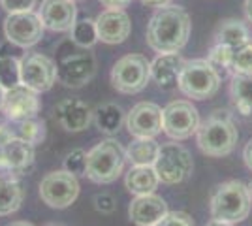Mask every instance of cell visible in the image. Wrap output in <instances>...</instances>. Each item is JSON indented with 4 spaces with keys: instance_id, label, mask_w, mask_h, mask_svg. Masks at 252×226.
Masks as SVG:
<instances>
[{
    "instance_id": "cell-1",
    "label": "cell",
    "mask_w": 252,
    "mask_h": 226,
    "mask_svg": "<svg viewBox=\"0 0 252 226\" xmlns=\"http://www.w3.org/2000/svg\"><path fill=\"white\" fill-rule=\"evenodd\" d=\"M190 15L181 6H162L147 25V45L157 53H179L190 38Z\"/></svg>"
},
{
    "instance_id": "cell-2",
    "label": "cell",
    "mask_w": 252,
    "mask_h": 226,
    "mask_svg": "<svg viewBox=\"0 0 252 226\" xmlns=\"http://www.w3.org/2000/svg\"><path fill=\"white\" fill-rule=\"evenodd\" d=\"M239 132L228 109H215L196 132V143L203 155L220 159L235 149Z\"/></svg>"
},
{
    "instance_id": "cell-3",
    "label": "cell",
    "mask_w": 252,
    "mask_h": 226,
    "mask_svg": "<svg viewBox=\"0 0 252 226\" xmlns=\"http://www.w3.org/2000/svg\"><path fill=\"white\" fill-rule=\"evenodd\" d=\"M126 149L117 140H102L87 153V177L98 185H109L125 172Z\"/></svg>"
},
{
    "instance_id": "cell-4",
    "label": "cell",
    "mask_w": 252,
    "mask_h": 226,
    "mask_svg": "<svg viewBox=\"0 0 252 226\" xmlns=\"http://www.w3.org/2000/svg\"><path fill=\"white\" fill-rule=\"evenodd\" d=\"M211 217L224 223H241L251 213L252 200L249 194V187L239 181L231 179L219 185L211 196Z\"/></svg>"
},
{
    "instance_id": "cell-5",
    "label": "cell",
    "mask_w": 252,
    "mask_h": 226,
    "mask_svg": "<svg viewBox=\"0 0 252 226\" xmlns=\"http://www.w3.org/2000/svg\"><path fill=\"white\" fill-rule=\"evenodd\" d=\"M220 75L207 59L185 61L179 75V91L192 100H209L220 89Z\"/></svg>"
},
{
    "instance_id": "cell-6",
    "label": "cell",
    "mask_w": 252,
    "mask_h": 226,
    "mask_svg": "<svg viewBox=\"0 0 252 226\" xmlns=\"http://www.w3.org/2000/svg\"><path fill=\"white\" fill-rule=\"evenodd\" d=\"M151 79V63L137 53L125 55L111 68V85L123 95H137Z\"/></svg>"
},
{
    "instance_id": "cell-7",
    "label": "cell",
    "mask_w": 252,
    "mask_h": 226,
    "mask_svg": "<svg viewBox=\"0 0 252 226\" xmlns=\"http://www.w3.org/2000/svg\"><path fill=\"white\" fill-rule=\"evenodd\" d=\"M155 170L158 173L160 183L179 185L192 175L194 161L187 147H183L181 143H175V141H169V143L160 145Z\"/></svg>"
},
{
    "instance_id": "cell-8",
    "label": "cell",
    "mask_w": 252,
    "mask_h": 226,
    "mask_svg": "<svg viewBox=\"0 0 252 226\" xmlns=\"http://www.w3.org/2000/svg\"><path fill=\"white\" fill-rule=\"evenodd\" d=\"M200 123V113L189 100H173L162 109V132L175 141L196 136Z\"/></svg>"
},
{
    "instance_id": "cell-9",
    "label": "cell",
    "mask_w": 252,
    "mask_h": 226,
    "mask_svg": "<svg viewBox=\"0 0 252 226\" xmlns=\"http://www.w3.org/2000/svg\"><path fill=\"white\" fill-rule=\"evenodd\" d=\"M79 196V181L66 170L49 172L40 183V198L53 209H66Z\"/></svg>"
},
{
    "instance_id": "cell-10",
    "label": "cell",
    "mask_w": 252,
    "mask_h": 226,
    "mask_svg": "<svg viewBox=\"0 0 252 226\" xmlns=\"http://www.w3.org/2000/svg\"><path fill=\"white\" fill-rule=\"evenodd\" d=\"M43 23L34 11H17L8 13L4 19V36L17 47H32L43 38Z\"/></svg>"
},
{
    "instance_id": "cell-11",
    "label": "cell",
    "mask_w": 252,
    "mask_h": 226,
    "mask_svg": "<svg viewBox=\"0 0 252 226\" xmlns=\"http://www.w3.org/2000/svg\"><path fill=\"white\" fill-rule=\"evenodd\" d=\"M21 83L36 93H45L57 83V65L42 53L21 57Z\"/></svg>"
},
{
    "instance_id": "cell-12",
    "label": "cell",
    "mask_w": 252,
    "mask_h": 226,
    "mask_svg": "<svg viewBox=\"0 0 252 226\" xmlns=\"http://www.w3.org/2000/svg\"><path fill=\"white\" fill-rule=\"evenodd\" d=\"M96 74V59L93 53L79 51L63 57L57 65V79L66 87H83Z\"/></svg>"
},
{
    "instance_id": "cell-13",
    "label": "cell",
    "mask_w": 252,
    "mask_h": 226,
    "mask_svg": "<svg viewBox=\"0 0 252 226\" xmlns=\"http://www.w3.org/2000/svg\"><path fill=\"white\" fill-rule=\"evenodd\" d=\"M125 125L134 138H157L162 132V108L155 102H137L126 113Z\"/></svg>"
},
{
    "instance_id": "cell-14",
    "label": "cell",
    "mask_w": 252,
    "mask_h": 226,
    "mask_svg": "<svg viewBox=\"0 0 252 226\" xmlns=\"http://www.w3.org/2000/svg\"><path fill=\"white\" fill-rule=\"evenodd\" d=\"M40 108L42 106H40L38 93L21 83V85L6 91L2 113L11 123H21V121H27V119L38 117Z\"/></svg>"
},
{
    "instance_id": "cell-15",
    "label": "cell",
    "mask_w": 252,
    "mask_h": 226,
    "mask_svg": "<svg viewBox=\"0 0 252 226\" xmlns=\"http://www.w3.org/2000/svg\"><path fill=\"white\" fill-rule=\"evenodd\" d=\"M34 168V145L13 136L0 153V175H23Z\"/></svg>"
},
{
    "instance_id": "cell-16",
    "label": "cell",
    "mask_w": 252,
    "mask_h": 226,
    "mask_svg": "<svg viewBox=\"0 0 252 226\" xmlns=\"http://www.w3.org/2000/svg\"><path fill=\"white\" fill-rule=\"evenodd\" d=\"M55 121L66 132H83L93 123V108L79 98H64L55 106Z\"/></svg>"
},
{
    "instance_id": "cell-17",
    "label": "cell",
    "mask_w": 252,
    "mask_h": 226,
    "mask_svg": "<svg viewBox=\"0 0 252 226\" xmlns=\"http://www.w3.org/2000/svg\"><path fill=\"white\" fill-rule=\"evenodd\" d=\"M38 15L47 31L66 32L77 21V8L74 0H43Z\"/></svg>"
},
{
    "instance_id": "cell-18",
    "label": "cell",
    "mask_w": 252,
    "mask_h": 226,
    "mask_svg": "<svg viewBox=\"0 0 252 226\" xmlns=\"http://www.w3.org/2000/svg\"><path fill=\"white\" fill-rule=\"evenodd\" d=\"M168 204L162 196L157 194H143V196H136L130 207H128V217L130 221L137 226H155L158 221H162L168 215Z\"/></svg>"
},
{
    "instance_id": "cell-19",
    "label": "cell",
    "mask_w": 252,
    "mask_h": 226,
    "mask_svg": "<svg viewBox=\"0 0 252 226\" xmlns=\"http://www.w3.org/2000/svg\"><path fill=\"white\" fill-rule=\"evenodd\" d=\"M94 21L98 40L104 43H111V45L123 43L132 31V23L125 10H105Z\"/></svg>"
},
{
    "instance_id": "cell-20",
    "label": "cell",
    "mask_w": 252,
    "mask_h": 226,
    "mask_svg": "<svg viewBox=\"0 0 252 226\" xmlns=\"http://www.w3.org/2000/svg\"><path fill=\"white\" fill-rule=\"evenodd\" d=\"M185 66V59L179 53H160L151 63V79L162 91H173L179 87V75Z\"/></svg>"
},
{
    "instance_id": "cell-21",
    "label": "cell",
    "mask_w": 252,
    "mask_h": 226,
    "mask_svg": "<svg viewBox=\"0 0 252 226\" xmlns=\"http://www.w3.org/2000/svg\"><path fill=\"white\" fill-rule=\"evenodd\" d=\"M160 179L155 166H132L125 177L126 191L134 196L153 194L158 189Z\"/></svg>"
},
{
    "instance_id": "cell-22",
    "label": "cell",
    "mask_w": 252,
    "mask_h": 226,
    "mask_svg": "<svg viewBox=\"0 0 252 226\" xmlns=\"http://www.w3.org/2000/svg\"><path fill=\"white\" fill-rule=\"evenodd\" d=\"M25 200V189L15 175H0V217L15 213Z\"/></svg>"
},
{
    "instance_id": "cell-23",
    "label": "cell",
    "mask_w": 252,
    "mask_h": 226,
    "mask_svg": "<svg viewBox=\"0 0 252 226\" xmlns=\"http://www.w3.org/2000/svg\"><path fill=\"white\" fill-rule=\"evenodd\" d=\"M251 29L239 19H224L215 32V43L228 45L231 49H239L251 43Z\"/></svg>"
},
{
    "instance_id": "cell-24",
    "label": "cell",
    "mask_w": 252,
    "mask_h": 226,
    "mask_svg": "<svg viewBox=\"0 0 252 226\" xmlns=\"http://www.w3.org/2000/svg\"><path fill=\"white\" fill-rule=\"evenodd\" d=\"M160 143L155 138H134V141L126 147V159L132 166H155L158 159Z\"/></svg>"
},
{
    "instance_id": "cell-25",
    "label": "cell",
    "mask_w": 252,
    "mask_h": 226,
    "mask_svg": "<svg viewBox=\"0 0 252 226\" xmlns=\"http://www.w3.org/2000/svg\"><path fill=\"white\" fill-rule=\"evenodd\" d=\"M230 95L235 109L241 115L252 113V74H233L230 83Z\"/></svg>"
},
{
    "instance_id": "cell-26",
    "label": "cell",
    "mask_w": 252,
    "mask_h": 226,
    "mask_svg": "<svg viewBox=\"0 0 252 226\" xmlns=\"http://www.w3.org/2000/svg\"><path fill=\"white\" fill-rule=\"evenodd\" d=\"M93 121L98 127L100 132L104 134H115L121 130V127L125 125L126 121V113L123 111L121 106L117 104H102L96 109H93Z\"/></svg>"
},
{
    "instance_id": "cell-27",
    "label": "cell",
    "mask_w": 252,
    "mask_h": 226,
    "mask_svg": "<svg viewBox=\"0 0 252 226\" xmlns=\"http://www.w3.org/2000/svg\"><path fill=\"white\" fill-rule=\"evenodd\" d=\"M0 85L6 91L21 85V59L8 51V45H0Z\"/></svg>"
},
{
    "instance_id": "cell-28",
    "label": "cell",
    "mask_w": 252,
    "mask_h": 226,
    "mask_svg": "<svg viewBox=\"0 0 252 226\" xmlns=\"http://www.w3.org/2000/svg\"><path fill=\"white\" fill-rule=\"evenodd\" d=\"M70 38L72 42L81 47V49H87V47H93L96 42H98V32H96V21L94 19H79L75 21V25L70 31Z\"/></svg>"
},
{
    "instance_id": "cell-29",
    "label": "cell",
    "mask_w": 252,
    "mask_h": 226,
    "mask_svg": "<svg viewBox=\"0 0 252 226\" xmlns=\"http://www.w3.org/2000/svg\"><path fill=\"white\" fill-rule=\"evenodd\" d=\"M13 134H15L17 138L29 141L31 145L36 147L38 143H42V141L45 140L47 130H45V123H43L42 119L32 117V119H27V121L17 123V129L13 130Z\"/></svg>"
},
{
    "instance_id": "cell-30",
    "label": "cell",
    "mask_w": 252,
    "mask_h": 226,
    "mask_svg": "<svg viewBox=\"0 0 252 226\" xmlns=\"http://www.w3.org/2000/svg\"><path fill=\"white\" fill-rule=\"evenodd\" d=\"M233 53H235V49H231L228 45H220V43H215V47L209 51L207 55V61H209V65L219 72L220 77L228 74H233V70H231V66H233Z\"/></svg>"
},
{
    "instance_id": "cell-31",
    "label": "cell",
    "mask_w": 252,
    "mask_h": 226,
    "mask_svg": "<svg viewBox=\"0 0 252 226\" xmlns=\"http://www.w3.org/2000/svg\"><path fill=\"white\" fill-rule=\"evenodd\" d=\"M233 74H252V43H247L233 53Z\"/></svg>"
},
{
    "instance_id": "cell-32",
    "label": "cell",
    "mask_w": 252,
    "mask_h": 226,
    "mask_svg": "<svg viewBox=\"0 0 252 226\" xmlns=\"http://www.w3.org/2000/svg\"><path fill=\"white\" fill-rule=\"evenodd\" d=\"M64 170L74 173L75 177L85 175L87 173V151L75 149L72 153H68L64 159Z\"/></svg>"
},
{
    "instance_id": "cell-33",
    "label": "cell",
    "mask_w": 252,
    "mask_h": 226,
    "mask_svg": "<svg viewBox=\"0 0 252 226\" xmlns=\"http://www.w3.org/2000/svg\"><path fill=\"white\" fill-rule=\"evenodd\" d=\"M155 226H196L194 219L185 211H168V215Z\"/></svg>"
},
{
    "instance_id": "cell-34",
    "label": "cell",
    "mask_w": 252,
    "mask_h": 226,
    "mask_svg": "<svg viewBox=\"0 0 252 226\" xmlns=\"http://www.w3.org/2000/svg\"><path fill=\"white\" fill-rule=\"evenodd\" d=\"M38 0H0L2 8L8 13H17V11H32Z\"/></svg>"
},
{
    "instance_id": "cell-35",
    "label": "cell",
    "mask_w": 252,
    "mask_h": 226,
    "mask_svg": "<svg viewBox=\"0 0 252 226\" xmlns=\"http://www.w3.org/2000/svg\"><path fill=\"white\" fill-rule=\"evenodd\" d=\"M94 207L96 211H100V213H113L117 209V202L111 194L102 193L94 196Z\"/></svg>"
},
{
    "instance_id": "cell-36",
    "label": "cell",
    "mask_w": 252,
    "mask_h": 226,
    "mask_svg": "<svg viewBox=\"0 0 252 226\" xmlns=\"http://www.w3.org/2000/svg\"><path fill=\"white\" fill-rule=\"evenodd\" d=\"M107 10H125L128 4H132V0H100Z\"/></svg>"
},
{
    "instance_id": "cell-37",
    "label": "cell",
    "mask_w": 252,
    "mask_h": 226,
    "mask_svg": "<svg viewBox=\"0 0 252 226\" xmlns=\"http://www.w3.org/2000/svg\"><path fill=\"white\" fill-rule=\"evenodd\" d=\"M243 161L247 164V168L252 172V138L247 141V145H245V149H243Z\"/></svg>"
},
{
    "instance_id": "cell-38",
    "label": "cell",
    "mask_w": 252,
    "mask_h": 226,
    "mask_svg": "<svg viewBox=\"0 0 252 226\" xmlns=\"http://www.w3.org/2000/svg\"><path fill=\"white\" fill-rule=\"evenodd\" d=\"M139 2L147 8H162V6H168L171 0H139Z\"/></svg>"
},
{
    "instance_id": "cell-39",
    "label": "cell",
    "mask_w": 252,
    "mask_h": 226,
    "mask_svg": "<svg viewBox=\"0 0 252 226\" xmlns=\"http://www.w3.org/2000/svg\"><path fill=\"white\" fill-rule=\"evenodd\" d=\"M245 15H247V19L249 23H252V0H245Z\"/></svg>"
},
{
    "instance_id": "cell-40",
    "label": "cell",
    "mask_w": 252,
    "mask_h": 226,
    "mask_svg": "<svg viewBox=\"0 0 252 226\" xmlns=\"http://www.w3.org/2000/svg\"><path fill=\"white\" fill-rule=\"evenodd\" d=\"M205 226H233L231 223H224V221H217V219H213V221H209Z\"/></svg>"
},
{
    "instance_id": "cell-41",
    "label": "cell",
    "mask_w": 252,
    "mask_h": 226,
    "mask_svg": "<svg viewBox=\"0 0 252 226\" xmlns=\"http://www.w3.org/2000/svg\"><path fill=\"white\" fill-rule=\"evenodd\" d=\"M4 98H6V89L0 85V111H2V106H4Z\"/></svg>"
},
{
    "instance_id": "cell-42",
    "label": "cell",
    "mask_w": 252,
    "mask_h": 226,
    "mask_svg": "<svg viewBox=\"0 0 252 226\" xmlns=\"http://www.w3.org/2000/svg\"><path fill=\"white\" fill-rule=\"evenodd\" d=\"M8 226H34L32 223H27V221H15V223H11Z\"/></svg>"
},
{
    "instance_id": "cell-43",
    "label": "cell",
    "mask_w": 252,
    "mask_h": 226,
    "mask_svg": "<svg viewBox=\"0 0 252 226\" xmlns=\"http://www.w3.org/2000/svg\"><path fill=\"white\" fill-rule=\"evenodd\" d=\"M247 187H249V194H251V200H252V181L249 185H247Z\"/></svg>"
},
{
    "instance_id": "cell-44",
    "label": "cell",
    "mask_w": 252,
    "mask_h": 226,
    "mask_svg": "<svg viewBox=\"0 0 252 226\" xmlns=\"http://www.w3.org/2000/svg\"><path fill=\"white\" fill-rule=\"evenodd\" d=\"M74 2H75V0H74Z\"/></svg>"
}]
</instances>
